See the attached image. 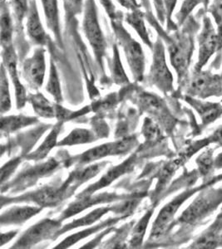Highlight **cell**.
Here are the masks:
<instances>
[{
  "label": "cell",
  "mask_w": 222,
  "mask_h": 249,
  "mask_svg": "<svg viewBox=\"0 0 222 249\" xmlns=\"http://www.w3.org/2000/svg\"><path fill=\"white\" fill-rule=\"evenodd\" d=\"M205 14H207L205 9L201 8L196 15L188 18L178 30L169 34L167 40L164 42L167 47L170 62L177 72L180 88L190 75L189 68L196 49V38L202 28L200 20Z\"/></svg>",
  "instance_id": "1"
},
{
  "label": "cell",
  "mask_w": 222,
  "mask_h": 249,
  "mask_svg": "<svg viewBox=\"0 0 222 249\" xmlns=\"http://www.w3.org/2000/svg\"><path fill=\"white\" fill-rule=\"evenodd\" d=\"M123 21V14L117 18L111 20V29L116 37V43L125 54L134 79L136 82H142L145 72V54L142 45L126 29Z\"/></svg>",
  "instance_id": "2"
},
{
  "label": "cell",
  "mask_w": 222,
  "mask_h": 249,
  "mask_svg": "<svg viewBox=\"0 0 222 249\" xmlns=\"http://www.w3.org/2000/svg\"><path fill=\"white\" fill-rule=\"evenodd\" d=\"M222 204V188L205 187L178 218L180 224L196 226L213 213Z\"/></svg>",
  "instance_id": "3"
},
{
  "label": "cell",
  "mask_w": 222,
  "mask_h": 249,
  "mask_svg": "<svg viewBox=\"0 0 222 249\" xmlns=\"http://www.w3.org/2000/svg\"><path fill=\"white\" fill-rule=\"evenodd\" d=\"M83 31L89 42L97 64L103 70V62L107 55L108 43L98 18L95 0H85L83 6Z\"/></svg>",
  "instance_id": "4"
},
{
  "label": "cell",
  "mask_w": 222,
  "mask_h": 249,
  "mask_svg": "<svg viewBox=\"0 0 222 249\" xmlns=\"http://www.w3.org/2000/svg\"><path fill=\"white\" fill-rule=\"evenodd\" d=\"M198 42V57L195 64L194 70L201 71L207 64L215 54L217 57L215 59V67L218 68L222 59V49L220 45L219 37L217 35V29H215L211 18L207 14L203 15L202 18V28L197 37Z\"/></svg>",
  "instance_id": "5"
},
{
  "label": "cell",
  "mask_w": 222,
  "mask_h": 249,
  "mask_svg": "<svg viewBox=\"0 0 222 249\" xmlns=\"http://www.w3.org/2000/svg\"><path fill=\"white\" fill-rule=\"evenodd\" d=\"M186 96L205 100L210 97L222 96V75L213 73L210 70L192 71L183 84Z\"/></svg>",
  "instance_id": "6"
},
{
  "label": "cell",
  "mask_w": 222,
  "mask_h": 249,
  "mask_svg": "<svg viewBox=\"0 0 222 249\" xmlns=\"http://www.w3.org/2000/svg\"><path fill=\"white\" fill-rule=\"evenodd\" d=\"M152 62L148 74V82L164 94L173 91V76L168 68L166 57L165 43L157 36L152 48Z\"/></svg>",
  "instance_id": "7"
},
{
  "label": "cell",
  "mask_w": 222,
  "mask_h": 249,
  "mask_svg": "<svg viewBox=\"0 0 222 249\" xmlns=\"http://www.w3.org/2000/svg\"><path fill=\"white\" fill-rule=\"evenodd\" d=\"M208 185H210V184H203L201 186L191 188V189L185 190L184 192L176 196L167 204H166L165 206L163 207L162 210L160 211L159 214L154 222L153 227H152L151 232V238H159L161 236L165 234L166 232L171 226L175 215L177 214L180 208L183 206V204L187 200L188 198H191V196H194L197 192H199Z\"/></svg>",
  "instance_id": "8"
},
{
  "label": "cell",
  "mask_w": 222,
  "mask_h": 249,
  "mask_svg": "<svg viewBox=\"0 0 222 249\" xmlns=\"http://www.w3.org/2000/svg\"><path fill=\"white\" fill-rule=\"evenodd\" d=\"M61 230V220L45 218L27 230L13 247L14 249H28L49 238L57 237Z\"/></svg>",
  "instance_id": "9"
},
{
  "label": "cell",
  "mask_w": 222,
  "mask_h": 249,
  "mask_svg": "<svg viewBox=\"0 0 222 249\" xmlns=\"http://www.w3.org/2000/svg\"><path fill=\"white\" fill-rule=\"evenodd\" d=\"M23 78L29 87L37 90L43 86L46 73V49L44 47L35 48L31 57L26 58L22 66Z\"/></svg>",
  "instance_id": "10"
},
{
  "label": "cell",
  "mask_w": 222,
  "mask_h": 249,
  "mask_svg": "<svg viewBox=\"0 0 222 249\" xmlns=\"http://www.w3.org/2000/svg\"><path fill=\"white\" fill-rule=\"evenodd\" d=\"M71 190V187L65 182L62 185L46 186L29 195H23L18 198H14V202L31 201L35 202L42 208L54 207L63 200L67 194H69L68 192Z\"/></svg>",
  "instance_id": "11"
},
{
  "label": "cell",
  "mask_w": 222,
  "mask_h": 249,
  "mask_svg": "<svg viewBox=\"0 0 222 249\" xmlns=\"http://www.w3.org/2000/svg\"><path fill=\"white\" fill-rule=\"evenodd\" d=\"M3 64L11 78L15 86L16 102L18 109L23 108L28 100L27 92L19 79V73L18 71V56L14 45L9 48H2Z\"/></svg>",
  "instance_id": "12"
},
{
  "label": "cell",
  "mask_w": 222,
  "mask_h": 249,
  "mask_svg": "<svg viewBox=\"0 0 222 249\" xmlns=\"http://www.w3.org/2000/svg\"><path fill=\"white\" fill-rule=\"evenodd\" d=\"M25 20L27 35L32 43L37 47L49 45L50 39L41 21L36 0H30L29 11Z\"/></svg>",
  "instance_id": "13"
},
{
  "label": "cell",
  "mask_w": 222,
  "mask_h": 249,
  "mask_svg": "<svg viewBox=\"0 0 222 249\" xmlns=\"http://www.w3.org/2000/svg\"><path fill=\"white\" fill-rule=\"evenodd\" d=\"M222 246V213L217 216L211 226L200 234L189 249H211Z\"/></svg>",
  "instance_id": "14"
},
{
  "label": "cell",
  "mask_w": 222,
  "mask_h": 249,
  "mask_svg": "<svg viewBox=\"0 0 222 249\" xmlns=\"http://www.w3.org/2000/svg\"><path fill=\"white\" fill-rule=\"evenodd\" d=\"M134 163H135V157L131 156L128 160L123 162L119 165L111 168L107 174L100 178L99 181L92 184L91 186L86 189L81 195H79L78 197L92 196V194L97 190H102L103 188L109 186V184H111L117 178H119L126 173L130 171L133 168Z\"/></svg>",
  "instance_id": "15"
},
{
  "label": "cell",
  "mask_w": 222,
  "mask_h": 249,
  "mask_svg": "<svg viewBox=\"0 0 222 249\" xmlns=\"http://www.w3.org/2000/svg\"><path fill=\"white\" fill-rule=\"evenodd\" d=\"M185 100L199 114L203 127L212 124L222 116V105L217 102H205L202 99L185 96Z\"/></svg>",
  "instance_id": "16"
},
{
  "label": "cell",
  "mask_w": 222,
  "mask_h": 249,
  "mask_svg": "<svg viewBox=\"0 0 222 249\" xmlns=\"http://www.w3.org/2000/svg\"><path fill=\"white\" fill-rule=\"evenodd\" d=\"M138 101L141 107H143L148 112L154 114V116L157 118L163 120L167 125L173 122L165 102L157 95L143 91L140 92Z\"/></svg>",
  "instance_id": "17"
},
{
  "label": "cell",
  "mask_w": 222,
  "mask_h": 249,
  "mask_svg": "<svg viewBox=\"0 0 222 249\" xmlns=\"http://www.w3.org/2000/svg\"><path fill=\"white\" fill-rule=\"evenodd\" d=\"M119 198H123V196H117L116 195H110V194H102L96 196L78 197L77 200L72 203L69 208L63 213L61 218H69L93 205L114 201Z\"/></svg>",
  "instance_id": "18"
},
{
  "label": "cell",
  "mask_w": 222,
  "mask_h": 249,
  "mask_svg": "<svg viewBox=\"0 0 222 249\" xmlns=\"http://www.w3.org/2000/svg\"><path fill=\"white\" fill-rule=\"evenodd\" d=\"M40 3L43 8L48 28L54 34L56 43L61 47H63L57 0H40Z\"/></svg>",
  "instance_id": "19"
},
{
  "label": "cell",
  "mask_w": 222,
  "mask_h": 249,
  "mask_svg": "<svg viewBox=\"0 0 222 249\" xmlns=\"http://www.w3.org/2000/svg\"><path fill=\"white\" fill-rule=\"evenodd\" d=\"M57 166H58V162L56 161L55 159H50L49 161L29 169L26 170L25 172H23V174L19 175V176L16 178L15 182V184H16L15 187H17L18 189H21L22 186L29 187L30 184H34L35 181H37V178L39 177L41 178L55 171Z\"/></svg>",
  "instance_id": "20"
},
{
  "label": "cell",
  "mask_w": 222,
  "mask_h": 249,
  "mask_svg": "<svg viewBox=\"0 0 222 249\" xmlns=\"http://www.w3.org/2000/svg\"><path fill=\"white\" fill-rule=\"evenodd\" d=\"M14 18L11 8L6 0L1 1V16H0V40L2 48L14 45Z\"/></svg>",
  "instance_id": "21"
},
{
  "label": "cell",
  "mask_w": 222,
  "mask_h": 249,
  "mask_svg": "<svg viewBox=\"0 0 222 249\" xmlns=\"http://www.w3.org/2000/svg\"><path fill=\"white\" fill-rule=\"evenodd\" d=\"M43 210L42 207H14L10 210L3 213L1 215V224L9 225V224H23L29 218L37 215L38 213Z\"/></svg>",
  "instance_id": "22"
},
{
  "label": "cell",
  "mask_w": 222,
  "mask_h": 249,
  "mask_svg": "<svg viewBox=\"0 0 222 249\" xmlns=\"http://www.w3.org/2000/svg\"><path fill=\"white\" fill-rule=\"evenodd\" d=\"M124 21L135 30L143 43L151 49L153 45V42L151 40L150 34L146 26L145 13L137 8L126 14Z\"/></svg>",
  "instance_id": "23"
},
{
  "label": "cell",
  "mask_w": 222,
  "mask_h": 249,
  "mask_svg": "<svg viewBox=\"0 0 222 249\" xmlns=\"http://www.w3.org/2000/svg\"><path fill=\"white\" fill-rule=\"evenodd\" d=\"M125 218L124 217H117V218H109L108 220L104 221L100 224H97L96 226L89 228L88 230H83L82 232H77L75 234L71 235L70 237L66 238L65 240H63L61 244H58L56 249H66L69 247L72 246L73 244H77V242L82 240L83 238H87L90 235L93 234L95 232H98L101 230L105 229V228H109V227L113 226L114 224H117L118 221Z\"/></svg>",
  "instance_id": "24"
},
{
  "label": "cell",
  "mask_w": 222,
  "mask_h": 249,
  "mask_svg": "<svg viewBox=\"0 0 222 249\" xmlns=\"http://www.w3.org/2000/svg\"><path fill=\"white\" fill-rule=\"evenodd\" d=\"M118 44L114 43L112 44V57L109 61V68L111 71V79L114 83L117 85H127L129 84V77L126 74L123 63L120 57Z\"/></svg>",
  "instance_id": "25"
},
{
  "label": "cell",
  "mask_w": 222,
  "mask_h": 249,
  "mask_svg": "<svg viewBox=\"0 0 222 249\" xmlns=\"http://www.w3.org/2000/svg\"><path fill=\"white\" fill-rule=\"evenodd\" d=\"M114 156L113 142L98 145L97 147L92 148L77 156L74 161L81 165L90 164L92 162L104 158L106 156Z\"/></svg>",
  "instance_id": "26"
},
{
  "label": "cell",
  "mask_w": 222,
  "mask_h": 249,
  "mask_svg": "<svg viewBox=\"0 0 222 249\" xmlns=\"http://www.w3.org/2000/svg\"><path fill=\"white\" fill-rule=\"evenodd\" d=\"M106 164H107L106 162H102L99 164H92V165H89L88 167L77 170L75 172H73L66 182L69 184L72 189L73 187H77L79 184H83L89 180L90 178L97 176V174L103 170Z\"/></svg>",
  "instance_id": "27"
},
{
  "label": "cell",
  "mask_w": 222,
  "mask_h": 249,
  "mask_svg": "<svg viewBox=\"0 0 222 249\" xmlns=\"http://www.w3.org/2000/svg\"><path fill=\"white\" fill-rule=\"evenodd\" d=\"M110 211H111V207H102V208L97 209V210H94L92 212L89 213L88 215L84 216L83 218L74 221V222H72V223L68 224V225L63 227L59 230V232L57 233V236L62 234L63 232H67V231H69V230L79 228V227L89 226V225H91V224L95 223L96 221L100 219L103 215H105L106 213H108Z\"/></svg>",
  "instance_id": "28"
},
{
  "label": "cell",
  "mask_w": 222,
  "mask_h": 249,
  "mask_svg": "<svg viewBox=\"0 0 222 249\" xmlns=\"http://www.w3.org/2000/svg\"><path fill=\"white\" fill-rule=\"evenodd\" d=\"M214 148H210L204 151L197 159V164L198 166L200 175L203 176L204 179H206L205 184H211V176L213 175L215 169V158H214Z\"/></svg>",
  "instance_id": "29"
},
{
  "label": "cell",
  "mask_w": 222,
  "mask_h": 249,
  "mask_svg": "<svg viewBox=\"0 0 222 249\" xmlns=\"http://www.w3.org/2000/svg\"><path fill=\"white\" fill-rule=\"evenodd\" d=\"M29 102L33 106L34 110L38 116L44 118H53L56 116V110L54 106L46 99L42 94L37 93L30 95L28 97Z\"/></svg>",
  "instance_id": "30"
},
{
  "label": "cell",
  "mask_w": 222,
  "mask_h": 249,
  "mask_svg": "<svg viewBox=\"0 0 222 249\" xmlns=\"http://www.w3.org/2000/svg\"><path fill=\"white\" fill-rule=\"evenodd\" d=\"M61 126H62V123L55 125V127L52 130L45 141L40 145V147L34 153L30 154L28 156V159L32 160H39L44 158L49 154V151L57 144V136L59 134Z\"/></svg>",
  "instance_id": "31"
},
{
  "label": "cell",
  "mask_w": 222,
  "mask_h": 249,
  "mask_svg": "<svg viewBox=\"0 0 222 249\" xmlns=\"http://www.w3.org/2000/svg\"><path fill=\"white\" fill-rule=\"evenodd\" d=\"M211 0H184L183 4L180 8L179 11L175 15L176 23L179 28L184 24L185 20L192 15L194 9L200 4H203V8L207 11L208 7L210 5ZM207 13V12H206Z\"/></svg>",
  "instance_id": "32"
},
{
  "label": "cell",
  "mask_w": 222,
  "mask_h": 249,
  "mask_svg": "<svg viewBox=\"0 0 222 249\" xmlns=\"http://www.w3.org/2000/svg\"><path fill=\"white\" fill-rule=\"evenodd\" d=\"M37 122V118L24 116H11L2 118V131L8 133Z\"/></svg>",
  "instance_id": "33"
},
{
  "label": "cell",
  "mask_w": 222,
  "mask_h": 249,
  "mask_svg": "<svg viewBox=\"0 0 222 249\" xmlns=\"http://www.w3.org/2000/svg\"><path fill=\"white\" fill-rule=\"evenodd\" d=\"M96 141L95 136L91 131L86 129H75L73 130L69 136L65 137L62 142H59L57 145H76V144H86V143H91Z\"/></svg>",
  "instance_id": "34"
},
{
  "label": "cell",
  "mask_w": 222,
  "mask_h": 249,
  "mask_svg": "<svg viewBox=\"0 0 222 249\" xmlns=\"http://www.w3.org/2000/svg\"><path fill=\"white\" fill-rule=\"evenodd\" d=\"M153 213V210H148L143 218L140 219L134 227L132 232H131V238L130 239V246L131 248H138L142 245L143 238L145 236L146 230L148 229V225L150 222V218H151Z\"/></svg>",
  "instance_id": "35"
},
{
  "label": "cell",
  "mask_w": 222,
  "mask_h": 249,
  "mask_svg": "<svg viewBox=\"0 0 222 249\" xmlns=\"http://www.w3.org/2000/svg\"><path fill=\"white\" fill-rule=\"evenodd\" d=\"M30 0H10L9 5L11 8L12 14L16 22V26L18 33L23 34V21L25 20L26 16L29 9Z\"/></svg>",
  "instance_id": "36"
},
{
  "label": "cell",
  "mask_w": 222,
  "mask_h": 249,
  "mask_svg": "<svg viewBox=\"0 0 222 249\" xmlns=\"http://www.w3.org/2000/svg\"><path fill=\"white\" fill-rule=\"evenodd\" d=\"M46 91L55 98L56 102H60L62 101V91H61L59 77H58L57 68L55 66L53 57H51V61H50V71H49V81L46 86Z\"/></svg>",
  "instance_id": "37"
},
{
  "label": "cell",
  "mask_w": 222,
  "mask_h": 249,
  "mask_svg": "<svg viewBox=\"0 0 222 249\" xmlns=\"http://www.w3.org/2000/svg\"><path fill=\"white\" fill-rule=\"evenodd\" d=\"M0 100H1V112L4 113L11 108V97L9 91V80L7 77V70L2 63L1 77H0Z\"/></svg>",
  "instance_id": "38"
},
{
  "label": "cell",
  "mask_w": 222,
  "mask_h": 249,
  "mask_svg": "<svg viewBox=\"0 0 222 249\" xmlns=\"http://www.w3.org/2000/svg\"><path fill=\"white\" fill-rule=\"evenodd\" d=\"M206 12L209 13L214 18L217 26L220 45L222 49V0H212Z\"/></svg>",
  "instance_id": "39"
},
{
  "label": "cell",
  "mask_w": 222,
  "mask_h": 249,
  "mask_svg": "<svg viewBox=\"0 0 222 249\" xmlns=\"http://www.w3.org/2000/svg\"><path fill=\"white\" fill-rule=\"evenodd\" d=\"M166 12V31L171 34L179 29L177 23L173 21V13L177 7V0H163Z\"/></svg>",
  "instance_id": "40"
},
{
  "label": "cell",
  "mask_w": 222,
  "mask_h": 249,
  "mask_svg": "<svg viewBox=\"0 0 222 249\" xmlns=\"http://www.w3.org/2000/svg\"><path fill=\"white\" fill-rule=\"evenodd\" d=\"M139 200L136 199H131V200H128L123 204L116 206L111 207V211L115 212V213L120 214L122 217H129L131 215V213L134 212V210L137 208V204Z\"/></svg>",
  "instance_id": "41"
},
{
  "label": "cell",
  "mask_w": 222,
  "mask_h": 249,
  "mask_svg": "<svg viewBox=\"0 0 222 249\" xmlns=\"http://www.w3.org/2000/svg\"><path fill=\"white\" fill-rule=\"evenodd\" d=\"M21 163V159L17 158L15 160H12L8 162L7 164H4L2 170H1V181L2 184L4 182L7 181L9 179V177L12 176V174L15 172V170L17 169L18 164Z\"/></svg>",
  "instance_id": "42"
},
{
  "label": "cell",
  "mask_w": 222,
  "mask_h": 249,
  "mask_svg": "<svg viewBox=\"0 0 222 249\" xmlns=\"http://www.w3.org/2000/svg\"><path fill=\"white\" fill-rule=\"evenodd\" d=\"M101 4L103 7V9H105L107 15L109 16V19H115L118 16L122 15L121 12L117 11L116 7L114 5L113 0H100Z\"/></svg>",
  "instance_id": "43"
},
{
  "label": "cell",
  "mask_w": 222,
  "mask_h": 249,
  "mask_svg": "<svg viewBox=\"0 0 222 249\" xmlns=\"http://www.w3.org/2000/svg\"><path fill=\"white\" fill-rule=\"evenodd\" d=\"M144 135L146 138L148 140L157 139V137L160 136V130L157 127V125L154 124L153 122L148 119H146L145 124H144Z\"/></svg>",
  "instance_id": "44"
},
{
  "label": "cell",
  "mask_w": 222,
  "mask_h": 249,
  "mask_svg": "<svg viewBox=\"0 0 222 249\" xmlns=\"http://www.w3.org/2000/svg\"><path fill=\"white\" fill-rule=\"evenodd\" d=\"M84 0H67L68 9L73 16L79 15L83 10Z\"/></svg>",
  "instance_id": "45"
},
{
  "label": "cell",
  "mask_w": 222,
  "mask_h": 249,
  "mask_svg": "<svg viewBox=\"0 0 222 249\" xmlns=\"http://www.w3.org/2000/svg\"><path fill=\"white\" fill-rule=\"evenodd\" d=\"M152 2L157 19L162 25H164L166 23V12L163 0H152Z\"/></svg>",
  "instance_id": "46"
},
{
  "label": "cell",
  "mask_w": 222,
  "mask_h": 249,
  "mask_svg": "<svg viewBox=\"0 0 222 249\" xmlns=\"http://www.w3.org/2000/svg\"><path fill=\"white\" fill-rule=\"evenodd\" d=\"M205 140L207 144H215L217 146L222 147V125L217 128L211 136Z\"/></svg>",
  "instance_id": "47"
},
{
  "label": "cell",
  "mask_w": 222,
  "mask_h": 249,
  "mask_svg": "<svg viewBox=\"0 0 222 249\" xmlns=\"http://www.w3.org/2000/svg\"><path fill=\"white\" fill-rule=\"evenodd\" d=\"M112 227L113 226L108 228V230H105L104 232H102L98 238H96L95 239H93V240L91 241L89 244H86L85 247H83V248H88V249H89V248H93V247L97 245V244H99V241H101V239H102L105 235L109 233V232H111V230H112V229H111Z\"/></svg>",
  "instance_id": "48"
},
{
  "label": "cell",
  "mask_w": 222,
  "mask_h": 249,
  "mask_svg": "<svg viewBox=\"0 0 222 249\" xmlns=\"http://www.w3.org/2000/svg\"><path fill=\"white\" fill-rule=\"evenodd\" d=\"M17 233L18 231H10L6 233H2L1 234V246H3L4 244L10 242L17 235Z\"/></svg>",
  "instance_id": "49"
},
{
  "label": "cell",
  "mask_w": 222,
  "mask_h": 249,
  "mask_svg": "<svg viewBox=\"0 0 222 249\" xmlns=\"http://www.w3.org/2000/svg\"><path fill=\"white\" fill-rule=\"evenodd\" d=\"M215 169H216V170H222V153L219 154L215 158Z\"/></svg>",
  "instance_id": "50"
},
{
  "label": "cell",
  "mask_w": 222,
  "mask_h": 249,
  "mask_svg": "<svg viewBox=\"0 0 222 249\" xmlns=\"http://www.w3.org/2000/svg\"></svg>",
  "instance_id": "51"
},
{
  "label": "cell",
  "mask_w": 222,
  "mask_h": 249,
  "mask_svg": "<svg viewBox=\"0 0 222 249\" xmlns=\"http://www.w3.org/2000/svg\"></svg>",
  "instance_id": "52"
}]
</instances>
